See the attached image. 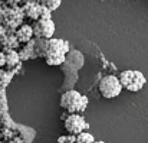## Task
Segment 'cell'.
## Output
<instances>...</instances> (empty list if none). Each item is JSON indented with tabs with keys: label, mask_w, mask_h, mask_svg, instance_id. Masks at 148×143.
Listing matches in <instances>:
<instances>
[{
	"label": "cell",
	"mask_w": 148,
	"mask_h": 143,
	"mask_svg": "<svg viewBox=\"0 0 148 143\" xmlns=\"http://www.w3.org/2000/svg\"><path fill=\"white\" fill-rule=\"evenodd\" d=\"M122 84L119 81L118 77L115 75H106L101 80L99 83V93L102 94V97L105 98H114L118 97L122 91Z\"/></svg>",
	"instance_id": "obj_2"
},
{
	"label": "cell",
	"mask_w": 148,
	"mask_h": 143,
	"mask_svg": "<svg viewBox=\"0 0 148 143\" xmlns=\"http://www.w3.org/2000/svg\"><path fill=\"white\" fill-rule=\"evenodd\" d=\"M36 32L42 38H52V35L55 32V25L50 19H42L39 22V25L36 26Z\"/></svg>",
	"instance_id": "obj_5"
},
{
	"label": "cell",
	"mask_w": 148,
	"mask_h": 143,
	"mask_svg": "<svg viewBox=\"0 0 148 143\" xmlns=\"http://www.w3.org/2000/svg\"><path fill=\"white\" fill-rule=\"evenodd\" d=\"M60 104H62L63 108L69 110L71 114H76V111L85 110L86 98L82 97L78 91H68V93L63 94L62 100H60Z\"/></svg>",
	"instance_id": "obj_3"
},
{
	"label": "cell",
	"mask_w": 148,
	"mask_h": 143,
	"mask_svg": "<svg viewBox=\"0 0 148 143\" xmlns=\"http://www.w3.org/2000/svg\"><path fill=\"white\" fill-rule=\"evenodd\" d=\"M62 0H43V7H46L48 10H56L60 6Z\"/></svg>",
	"instance_id": "obj_9"
},
{
	"label": "cell",
	"mask_w": 148,
	"mask_h": 143,
	"mask_svg": "<svg viewBox=\"0 0 148 143\" xmlns=\"http://www.w3.org/2000/svg\"><path fill=\"white\" fill-rule=\"evenodd\" d=\"M118 78H119L122 87L130 90V91H140L144 87V84L147 83L145 77L140 71H134V69L122 71Z\"/></svg>",
	"instance_id": "obj_1"
},
{
	"label": "cell",
	"mask_w": 148,
	"mask_h": 143,
	"mask_svg": "<svg viewBox=\"0 0 148 143\" xmlns=\"http://www.w3.org/2000/svg\"><path fill=\"white\" fill-rule=\"evenodd\" d=\"M79 143H95V137L91 135V133H86V132H84V133H81L79 136H78V139H76Z\"/></svg>",
	"instance_id": "obj_8"
},
{
	"label": "cell",
	"mask_w": 148,
	"mask_h": 143,
	"mask_svg": "<svg viewBox=\"0 0 148 143\" xmlns=\"http://www.w3.org/2000/svg\"><path fill=\"white\" fill-rule=\"evenodd\" d=\"M16 36H17V41H20V42H27V41L33 36V29H32L30 26H27V25H23V26L17 31Z\"/></svg>",
	"instance_id": "obj_6"
},
{
	"label": "cell",
	"mask_w": 148,
	"mask_h": 143,
	"mask_svg": "<svg viewBox=\"0 0 148 143\" xmlns=\"http://www.w3.org/2000/svg\"><path fill=\"white\" fill-rule=\"evenodd\" d=\"M95 143H105V142H101V140H97V142Z\"/></svg>",
	"instance_id": "obj_10"
},
{
	"label": "cell",
	"mask_w": 148,
	"mask_h": 143,
	"mask_svg": "<svg viewBox=\"0 0 148 143\" xmlns=\"http://www.w3.org/2000/svg\"><path fill=\"white\" fill-rule=\"evenodd\" d=\"M86 127H88V124H86L85 119L79 114H69L65 120V129L71 135L79 136L81 133H84V130Z\"/></svg>",
	"instance_id": "obj_4"
},
{
	"label": "cell",
	"mask_w": 148,
	"mask_h": 143,
	"mask_svg": "<svg viewBox=\"0 0 148 143\" xmlns=\"http://www.w3.org/2000/svg\"><path fill=\"white\" fill-rule=\"evenodd\" d=\"M65 61V55L63 53H49L46 58V62L49 65H59Z\"/></svg>",
	"instance_id": "obj_7"
}]
</instances>
